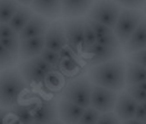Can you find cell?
<instances>
[{
  "label": "cell",
  "mask_w": 146,
  "mask_h": 124,
  "mask_svg": "<svg viewBox=\"0 0 146 124\" xmlns=\"http://www.w3.org/2000/svg\"><path fill=\"white\" fill-rule=\"evenodd\" d=\"M125 65L126 61L120 57L91 66L88 70V79L96 86L104 87L115 93L121 91L125 87Z\"/></svg>",
  "instance_id": "6da1fadb"
},
{
  "label": "cell",
  "mask_w": 146,
  "mask_h": 124,
  "mask_svg": "<svg viewBox=\"0 0 146 124\" xmlns=\"http://www.w3.org/2000/svg\"><path fill=\"white\" fill-rule=\"evenodd\" d=\"M25 89L27 83L19 70L13 67L0 70V107L11 110L20 102Z\"/></svg>",
  "instance_id": "7a4b0ae2"
},
{
  "label": "cell",
  "mask_w": 146,
  "mask_h": 124,
  "mask_svg": "<svg viewBox=\"0 0 146 124\" xmlns=\"http://www.w3.org/2000/svg\"><path fill=\"white\" fill-rule=\"evenodd\" d=\"M141 21H143V13L138 9H121L117 17L115 27H113V35L117 38L120 45H124L132 33L137 29Z\"/></svg>",
  "instance_id": "3957f363"
},
{
  "label": "cell",
  "mask_w": 146,
  "mask_h": 124,
  "mask_svg": "<svg viewBox=\"0 0 146 124\" xmlns=\"http://www.w3.org/2000/svg\"><path fill=\"white\" fill-rule=\"evenodd\" d=\"M51 70L54 69L49 66L40 55L29 59H21L19 65V73L21 74L25 83L34 86H41Z\"/></svg>",
  "instance_id": "277c9868"
},
{
  "label": "cell",
  "mask_w": 146,
  "mask_h": 124,
  "mask_svg": "<svg viewBox=\"0 0 146 124\" xmlns=\"http://www.w3.org/2000/svg\"><path fill=\"white\" fill-rule=\"evenodd\" d=\"M92 83L87 77H78L72 79L62 91V98L82 108L90 107Z\"/></svg>",
  "instance_id": "5b68a950"
},
{
  "label": "cell",
  "mask_w": 146,
  "mask_h": 124,
  "mask_svg": "<svg viewBox=\"0 0 146 124\" xmlns=\"http://www.w3.org/2000/svg\"><path fill=\"white\" fill-rule=\"evenodd\" d=\"M121 8L113 0H95L87 12V19L113 29Z\"/></svg>",
  "instance_id": "8992f818"
},
{
  "label": "cell",
  "mask_w": 146,
  "mask_h": 124,
  "mask_svg": "<svg viewBox=\"0 0 146 124\" xmlns=\"http://www.w3.org/2000/svg\"><path fill=\"white\" fill-rule=\"evenodd\" d=\"M117 99V93L107 90L104 87L92 85L91 97H90V107L96 110L99 114L112 112Z\"/></svg>",
  "instance_id": "52a82bcc"
},
{
  "label": "cell",
  "mask_w": 146,
  "mask_h": 124,
  "mask_svg": "<svg viewBox=\"0 0 146 124\" xmlns=\"http://www.w3.org/2000/svg\"><path fill=\"white\" fill-rule=\"evenodd\" d=\"M62 25L65 31L66 45L78 54L83 52V20L80 17L65 19Z\"/></svg>",
  "instance_id": "ba28073f"
},
{
  "label": "cell",
  "mask_w": 146,
  "mask_h": 124,
  "mask_svg": "<svg viewBox=\"0 0 146 124\" xmlns=\"http://www.w3.org/2000/svg\"><path fill=\"white\" fill-rule=\"evenodd\" d=\"M33 121L41 124H49L58 119L57 102L54 99H40L32 104Z\"/></svg>",
  "instance_id": "9c48e42d"
},
{
  "label": "cell",
  "mask_w": 146,
  "mask_h": 124,
  "mask_svg": "<svg viewBox=\"0 0 146 124\" xmlns=\"http://www.w3.org/2000/svg\"><path fill=\"white\" fill-rule=\"evenodd\" d=\"M83 53L87 54V59H86L87 63L91 66H95L99 63H103V62L120 58L121 57V48H108V46H103V45H99L96 42L92 46L86 49Z\"/></svg>",
  "instance_id": "30bf717a"
},
{
  "label": "cell",
  "mask_w": 146,
  "mask_h": 124,
  "mask_svg": "<svg viewBox=\"0 0 146 124\" xmlns=\"http://www.w3.org/2000/svg\"><path fill=\"white\" fill-rule=\"evenodd\" d=\"M44 46L45 49L59 52L62 48L66 46V37L62 21H54L49 24V28L44 36Z\"/></svg>",
  "instance_id": "8fae6325"
},
{
  "label": "cell",
  "mask_w": 146,
  "mask_h": 124,
  "mask_svg": "<svg viewBox=\"0 0 146 124\" xmlns=\"http://www.w3.org/2000/svg\"><path fill=\"white\" fill-rule=\"evenodd\" d=\"M48 28H49V21L34 13L31 17V20L25 24V27L17 33V37H19V40L41 37V36H45Z\"/></svg>",
  "instance_id": "7c38bea8"
},
{
  "label": "cell",
  "mask_w": 146,
  "mask_h": 124,
  "mask_svg": "<svg viewBox=\"0 0 146 124\" xmlns=\"http://www.w3.org/2000/svg\"><path fill=\"white\" fill-rule=\"evenodd\" d=\"M57 110L58 117H59L58 120H61L63 124H78L84 108L62 98L61 100L57 102Z\"/></svg>",
  "instance_id": "4fadbf2b"
},
{
  "label": "cell",
  "mask_w": 146,
  "mask_h": 124,
  "mask_svg": "<svg viewBox=\"0 0 146 124\" xmlns=\"http://www.w3.org/2000/svg\"><path fill=\"white\" fill-rule=\"evenodd\" d=\"M95 0H61V16L66 19L80 17L90 11Z\"/></svg>",
  "instance_id": "5bb4252c"
},
{
  "label": "cell",
  "mask_w": 146,
  "mask_h": 124,
  "mask_svg": "<svg viewBox=\"0 0 146 124\" xmlns=\"http://www.w3.org/2000/svg\"><path fill=\"white\" fill-rule=\"evenodd\" d=\"M29 7L34 13L44 19H58L61 16L59 0H33Z\"/></svg>",
  "instance_id": "9a60e30c"
},
{
  "label": "cell",
  "mask_w": 146,
  "mask_h": 124,
  "mask_svg": "<svg viewBox=\"0 0 146 124\" xmlns=\"http://www.w3.org/2000/svg\"><path fill=\"white\" fill-rule=\"evenodd\" d=\"M136 107H137L136 100H133L125 91H122L120 95H117L113 110H115V115L119 117L120 121H125L134 117Z\"/></svg>",
  "instance_id": "2e32d148"
},
{
  "label": "cell",
  "mask_w": 146,
  "mask_h": 124,
  "mask_svg": "<svg viewBox=\"0 0 146 124\" xmlns=\"http://www.w3.org/2000/svg\"><path fill=\"white\" fill-rule=\"evenodd\" d=\"M146 45V27H145V20L141 21V24L137 27V29L132 33L128 41L122 45V52L125 54H130V53L138 52V50H145Z\"/></svg>",
  "instance_id": "e0dca14e"
},
{
  "label": "cell",
  "mask_w": 146,
  "mask_h": 124,
  "mask_svg": "<svg viewBox=\"0 0 146 124\" xmlns=\"http://www.w3.org/2000/svg\"><path fill=\"white\" fill-rule=\"evenodd\" d=\"M45 49L44 46V36L34 38H27L20 40L19 44V58L20 59H29L33 57L40 55V53Z\"/></svg>",
  "instance_id": "ac0fdd59"
},
{
  "label": "cell",
  "mask_w": 146,
  "mask_h": 124,
  "mask_svg": "<svg viewBox=\"0 0 146 124\" xmlns=\"http://www.w3.org/2000/svg\"><path fill=\"white\" fill-rule=\"evenodd\" d=\"M33 15H34V12L32 11V8L29 7V5H19L17 11L15 12V15L12 16L9 23H8V25H9L16 33H19V32L25 27V24H27L28 21L31 20V17Z\"/></svg>",
  "instance_id": "d6986e66"
},
{
  "label": "cell",
  "mask_w": 146,
  "mask_h": 124,
  "mask_svg": "<svg viewBox=\"0 0 146 124\" xmlns=\"http://www.w3.org/2000/svg\"><path fill=\"white\" fill-rule=\"evenodd\" d=\"M145 81H146L145 67H141V66L134 65V63H130V62L126 61V65H125V85L126 86L142 83Z\"/></svg>",
  "instance_id": "ffe728a7"
},
{
  "label": "cell",
  "mask_w": 146,
  "mask_h": 124,
  "mask_svg": "<svg viewBox=\"0 0 146 124\" xmlns=\"http://www.w3.org/2000/svg\"><path fill=\"white\" fill-rule=\"evenodd\" d=\"M9 112L20 120L23 124H31L33 123V112H32V104H21L20 102L15 104L9 110Z\"/></svg>",
  "instance_id": "44dd1931"
},
{
  "label": "cell",
  "mask_w": 146,
  "mask_h": 124,
  "mask_svg": "<svg viewBox=\"0 0 146 124\" xmlns=\"http://www.w3.org/2000/svg\"><path fill=\"white\" fill-rule=\"evenodd\" d=\"M17 8L19 4L15 0H0V24H8Z\"/></svg>",
  "instance_id": "7402d4cb"
},
{
  "label": "cell",
  "mask_w": 146,
  "mask_h": 124,
  "mask_svg": "<svg viewBox=\"0 0 146 124\" xmlns=\"http://www.w3.org/2000/svg\"><path fill=\"white\" fill-rule=\"evenodd\" d=\"M125 93L128 94L133 100H136L137 103H145V100H146L145 82L132 85V86H126Z\"/></svg>",
  "instance_id": "603a6c76"
},
{
  "label": "cell",
  "mask_w": 146,
  "mask_h": 124,
  "mask_svg": "<svg viewBox=\"0 0 146 124\" xmlns=\"http://www.w3.org/2000/svg\"><path fill=\"white\" fill-rule=\"evenodd\" d=\"M17 59H19V55L12 54L5 48H3L1 44H0V70L13 67L17 63Z\"/></svg>",
  "instance_id": "cb8c5ba5"
},
{
  "label": "cell",
  "mask_w": 146,
  "mask_h": 124,
  "mask_svg": "<svg viewBox=\"0 0 146 124\" xmlns=\"http://www.w3.org/2000/svg\"><path fill=\"white\" fill-rule=\"evenodd\" d=\"M44 85L48 87L49 90H51V91L59 90V89H61V86L63 85L62 75L57 71V70H55V71H54V70H51L48 75H46V78H45Z\"/></svg>",
  "instance_id": "d4e9b609"
},
{
  "label": "cell",
  "mask_w": 146,
  "mask_h": 124,
  "mask_svg": "<svg viewBox=\"0 0 146 124\" xmlns=\"http://www.w3.org/2000/svg\"><path fill=\"white\" fill-rule=\"evenodd\" d=\"M94 44H96V35L90 27L87 19H84L83 20V52Z\"/></svg>",
  "instance_id": "484cf974"
},
{
  "label": "cell",
  "mask_w": 146,
  "mask_h": 124,
  "mask_svg": "<svg viewBox=\"0 0 146 124\" xmlns=\"http://www.w3.org/2000/svg\"><path fill=\"white\" fill-rule=\"evenodd\" d=\"M76 69H79V63L76 61V58L58 59V65H57L58 73H68V74H71Z\"/></svg>",
  "instance_id": "4316f807"
},
{
  "label": "cell",
  "mask_w": 146,
  "mask_h": 124,
  "mask_svg": "<svg viewBox=\"0 0 146 124\" xmlns=\"http://www.w3.org/2000/svg\"><path fill=\"white\" fill-rule=\"evenodd\" d=\"M99 116H100V114H99L96 110H94L92 107L84 108V111H83V114H82L78 124H96Z\"/></svg>",
  "instance_id": "83f0119b"
},
{
  "label": "cell",
  "mask_w": 146,
  "mask_h": 124,
  "mask_svg": "<svg viewBox=\"0 0 146 124\" xmlns=\"http://www.w3.org/2000/svg\"><path fill=\"white\" fill-rule=\"evenodd\" d=\"M0 44H1V46H3V48H5L8 52H11L12 54L19 55V44H20L19 37L0 38Z\"/></svg>",
  "instance_id": "f1b7e54d"
},
{
  "label": "cell",
  "mask_w": 146,
  "mask_h": 124,
  "mask_svg": "<svg viewBox=\"0 0 146 124\" xmlns=\"http://www.w3.org/2000/svg\"><path fill=\"white\" fill-rule=\"evenodd\" d=\"M120 8H125V9H138L143 8L145 5V0H113Z\"/></svg>",
  "instance_id": "f546056e"
},
{
  "label": "cell",
  "mask_w": 146,
  "mask_h": 124,
  "mask_svg": "<svg viewBox=\"0 0 146 124\" xmlns=\"http://www.w3.org/2000/svg\"><path fill=\"white\" fill-rule=\"evenodd\" d=\"M40 57L49 66H51L53 69H57V65H58V53L57 52H53V50H49V49H44L40 53Z\"/></svg>",
  "instance_id": "4dcf8cb0"
},
{
  "label": "cell",
  "mask_w": 146,
  "mask_h": 124,
  "mask_svg": "<svg viewBox=\"0 0 146 124\" xmlns=\"http://www.w3.org/2000/svg\"><path fill=\"white\" fill-rule=\"evenodd\" d=\"M87 21H88L90 27L92 28V31L95 32L96 38H98V37H103V36H107V35H111V33H113L112 29H111L109 27H107V25H103V24H100V23H96V21L88 20V19H87Z\"/></svg>",
  "instance_id": "1f68e13d"
},
{
  "label": "cell",
  "mask_w": 146,
  "mask_h": 124,
  "mask_svg": "<svg viewBox=\"0 0 146 124\" xmlns=\"http://www.w3.org/2000/svg\"><path fill=\"white\" fill-rule=\"evenodd\" d=\"M128 62L134 63V65H138V66H141V67H145V65H146V53H145V50H138V52H134V53L128 54Z\"/></svg>",
  "instance_id": "d6a6232c"
},
{
  "label": "cell",
  "mask_w": 146,
  "mask_h": 124,
  "mask_svg": "<svg viewBox=\"0 0 146 124\" xmlns=\"http://www.w3.org/2000/svg\"><path fill=\"white\" fill-rule=\"evenodd\" d=\"M96 42L99 45H103V46H108V48H121V45L119 44L117 38L115 37L113 33L103 36V37H98L96 38Z\"/></svg>",
  "instance_id": "836d02e7"
},
{
  "label": "cell",
  "mask_w": 146,
  "mask_h": 124,
  "mask_svg": "<svg viewBox=\"0 0 146 124\" xmlns=\"http://www.w3.org/2000/svg\"><path fill=\"white\" fill-rule=\"evenodd\" d=\"M121 121L119 117L115 115V112H107V114H100L96 124H120Z\"/></svg>",
  "instance_id": "e575fe53"
},
{
  "label": "cell",
  "mask_w": 146,
  "mask_h": 124,
  "mask_svg": "<svg viewBox=\"0 0 146 124\" xmlns=\"http://www.w3.org/2000/svg\"><path fill=\"white\" fill-rule=\"evenodd\" d=\"M136 120L141 121V123H145V119H146V106L145 103H137L136 107V111H134V117Z\"/></svg>",
  "instance_id": "d590c367"
},
{
  "label": "cell",
  "mask_w": 146,
  "mask_h": 124,
  "mask_svg": "<svg viewBox=\"0 0 146 124\" xmlns=\"http://www.w3.org/2000/svg\"><path fill=\"white\" fill-rule=\"evenodd\" d=\"M17 37V33L8 24H0V38Z\"/></svg>",
  "instance_id": "8d00e7d4"
},
{
  "label": "cell",
  "mask_w": 146,
  "mask_h": 124,
  "mask_svg": "<svg viewBox=\"0 0 146 124\" xmlns=\"http://www.w3.org/2000/svg\"><path fill=\"white\" fill-rule=\"evenodd\" d=\"M8 116H9V110L0 107V124H7Z\"/></svg>",
  "instance_id": "74e56055"
},
{
  "label": "cell",
  "mask_w": 146,
  "mask_h": 124,
  "mask_svg": "<svg viewBox=\"0 0 146 124\" xmlns=\"http://www.w3.org/2000/svg\"><path fill=\"white\" fill-rule=\"evenodd\" d=\"M7 124H23V123H21L20 120H17L16 117L9 112V116H8V119H7Z\"/></svg>",
  "instance_id": "f35d334b"
},
{
  "label": "cell",
  "mask_w": 146,
  "mask_h": 124,
  "mask_svg": "<svg viewBox=\"0 0 146 124\" xmlns=\"http://www.w3.org/2000/svg\"><path fill=\"white\" fill-rule=\"evenodd\" d=\"M19 5H31V3L33 0H15Z\"/></svg>",
  "instance_id": "ab89813d"
},
{
  "label": "cell",
  "mask_w": 146,
  "mask_h": 124,
  "mask_svg": "<svg viewBox=\"0 0 146 124\" xmlns=\"http://www.w3.org/2000/svg\"><path fill=\"white\" fill-rule=\"evenodd\" d=\"M120 124H145V123H141V121L136 120V119H130V120H125V121H121Z\"/></svg>",
  "instance_id": "60d3db41"
},
{
  "label": "cell",
  "mask_w": 146,
  "mask_h": 124,
  "mask_svg": "<svg viewBox=\"0 0 146 124\" xmlns=\"http://www.w3.org/2000/svg\"><path fill=\"white\" fill-rule=\"evenodd\" d=\"M49 124H63V123H62V121H61V120H58V119H57V120H54V121H51V123H49Z\"/></svg>",
  "instance_id": "b9f144b4"
},
{
  "label": "cell",
  "mask_w": 146,
  "mask_h": 124,
  "mask_svg": "<svg viewBox=\"0 0 146 124\" xmlns=\"http://www.w3.org/2000/svg\"><path fill=\"white\" fill-rule=\"evenodd\" d=\"M31 124H41V123H36V121H33V123H31Z\"/></svg>",
  "instance_id": "7bdbcfd3"
},
{
  "label": "cell",
  "mask_w": 146,
  "mask_h": 124,
  "mask_svg": "<svg viewBox=\"0 0 146 124\" xmlns=\"http://www.w3.org/2000/svg\"><path fill=\"white\" fill-rule=\"evenodd\" d=\"M59 1H61V0H59Z\"/></svg>",
  "instance_id": "ee69618b"
}]
</instances>
